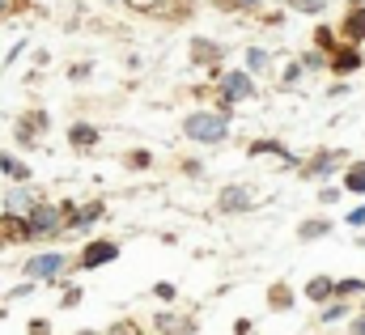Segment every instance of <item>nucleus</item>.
Masks as SVG:
<instances>
[{
  "instance_id": "26",
  "label": "nucleus",
  "mask_w": 365,
  "mask_h": 335,
  "mask_svg": "<svg viewBox=\"0 0 365 335\" xmlns=\"http://www.w3.org/2000/svg\"><path fill=\"white\" fill-rule=\"evenodd\" d=\"M149 162H153L149 153H132V162H128V166H136V170H140V166H149Z\"/></svg>"
},
{
  "instance_id": "28",
  "label": "nucleus",
  "mask_w": 365,
  "mask_h": 335,
  "mask_svg": "<svg viewBox=\"0 0 365 335\" xmlns=\"http://www.w3.org/2000/svg\"><path fill=\"white\" fill-rule=\"evenodd\" d=\"M47 331H51V327H47L43 319H34V323H30V335H47Z\"/></svg>"
},
{
  "instance_id": "3",
  "label": "nucleus",
  "mask_w": 365,
  "mask_h": 335,
  "mask_svg": "<svg viewBox=\"0 0 365 335\" xmlns=\"http://www.w3.org/2000/svg\"><path fill=\"white\" fill-rule=\"evenodd\" d=\"M60 272H64V254H56V251L34 254V259L26 263V276H30V280H60Z\"/></svg>"
},
{
  "instance_id": "17",
  "label": "nucleus",
  "mask_w": 365,
  "mask_h": 335,
  "mask_svg": "<svg viewBox=\"0 0 365 335\" xmlns=\"http://www.w3.org/2000/svg\"><path fill=\"white\" fill-rule=\"evenodd\" d=\"M264 68H268V51L251 47V51H247V77H251V73H264Z\"/></svg>"
},
{
  "instance_id": "15",
  "label": "nucleus",
  "mask_w": 365,
  "mask_h": 335,
  "mask_svg": "<svg viewBox=\"0 0 365 335\" xmlns=\"http://www.w3.org/2000/svg\"><path fill=\"white\" fill-rule=\"evenodd\" d=\"M251 153H276V158H280L284 166H293V162H297V158H293V153H289L284 145H276V140H259V145H251Z\"/></svg>"
},
{
  "instance_id": "16",
  "label": "nucleus",
  "mask_w": 365,
  "mask_h": 335,
  "mask_svg": "<svg viewBox=\"0 0 365 335\" xmlns=\"http://www.w3.org/2000/svg\"><path fill=\"white\" fill-rule=\"evenodd\" d=\"M0 170H4V174H9V178H21V182H26V178H30V170L21 166V162H17V158H13V153H4V158H0Z\"/></svg>"
},
{
  "instance_id": "14",
  "label": "nucleus",
  "mask_w": 365,
  "mask_h": 335,
  "mask_svg": "<svg viewBox=\"0 0 365 335\" xmlns=\"http://www.w3.org/2000/svg\"><path fill=\"white\" fill-rule=\"evenodd\" d=\"M306 297H310L314 306H319V302H327V297H331V280H327V276H314V280L306 284Z\"/></svg>"
},
{
  "instance_id": "25",
  "label": "nucleus",
  "mask_w": 365,
  "mask_h": 335,
  "mask_svg": "<svg viewBox=\"0 0 365 335\" xmlns=\"http://www.w3.org/2000/svg\"><path fill=\"white\" fill-rule=\"evenodd\" d=\"M314 43H319L323 51H331V47H336V38H331V30H319V34H314Z\"/></svg>"
},
{
  "instance_id": "31",
  "label": "nucleus",
  "mask_w": 365,
  "mask_h": 335,
  "mask_svg": "<svg viewBox=\"0 0 365 335\" xmlns=\"http://www.w3.org/2000/svg\"><path fill=\"white\" fill-rule=\"evenodd\" d=\"M81 335H93V331H81Z\"/></svg>"
},
{
  "instance_id": "32",
  "label": "nucleus",
  "mask_w": 365,
  "mask_h": 335,
  "mask_svg": "<svg viewBox=\"0 0 365 335\" xmlns=\"http://www.w3.org/2000/svg\"><path fill=\"white\" fill-rule=\"evenodd\" d=\"M0 9H4V0H0Z\"/></svg>"
},
{
  "instance_id": "30",
  "label": "nucleus",
  "mask_w": 365,
  "mask_h": 335,
  "mask_svg": "<svg viewBox=\"0 0 365 335\" xmlns=\"http://www.w3.org/2000/svg\"><path fill=\"white\" fill-rule=\"evenodd\" d=\"M353 335H365V314L361 319H353Z\"/></svg>"
},
{
  "instance_id": "8",
  "label": "nucleus",
  "mask_w": 365,
  "mask_h": 335,
  "mask_svg": "<svg viewBox=\"0 0 365 335\" xmlns=\"http://www.w3.org/2000/svg\"><path fill=\"white\" fill-rule=\"evenodd\" d=\"M344 38H353V43L365 38V4L349 9V17H344Z\"/></svg>"
},
{
  "instance_id": "12",
  "label": "nucleus",
  "mask_w": 365,
  "mask_h": 335,
  "mask_svg": "<svg viewBox=\"0 0 365 335\" xmlns=\"http://www.w3.org/2000/svg\"><path fill=\"white\" fill-rule=\"evenodd\" d=\"M98 217H102V204H90L86 212H73V221H68L64 230H90V225L98 221Z\"/></svg>"
},
{
  "instance_id": "27",
  "label": "nucleus",
  "mask_w": 365,
  "mask_h": 335,
  "mask_svg": "<svg viewBox=\"0 0 365 335\" xmlns=\"http://www.w3.org/2000/svg\"><path fill=\"white\" fill-rule=\"evenodd\" d=\"M349 225H365V208H353L349 212Z\"/></svg>"
},
{
  "instance_id": "6",
  "label": "nucleus",
  "mask_w": 365,
  "mask_h": 335,
  "mask_svg": "<svg viewBox=\"0 0 365 335\" xmlns=\"http://www.w3.org/2000/svg\"><path fill=\"white\" fill-rule=\"evenodd\" d=\"M221 89H225V98H234V102H242V98L255 93V85H251L247 73H225V77H221Z\"/></svg>"
},
{
  "instance_id": "24",
  "label": "nucleus",
  "mask_w": 365,
  "mask_h": 335,
  "mask_svg": "<svg viewBox=\"0 0 365 335\" xmlns=\"http://www.w3.org/2000/svg\"><path fill=\"white\" fill-rule=\"evenodd\" d=\"M349 314V306H327L323 310V323H336V319H344Z\"/></svg>"
},
{
  "instance_id": "11",
  "label": "nucleus",
  "mask_w": 365,
  "mask_h": 335,
  "mask_svg": "<svg viewBox=\"0 0 365 335\" xmlns=\"http://www.w3.org/2000/svg\"><path fill=\"white\" fill-rule=\"evenodd\" d=\"M344 187H349L353 195H361L365 191V162H353V166L344 170Z\"/></svg>"
},
{
  "instance_id": "2",
  "label": "nucleus",
  "mask_w": 365,
  "mask_h": 335,
  "mask_svg": "<svg viewBox=\"0 0 365 335\" xmlns=\"http://www.w3.org/2000/svg\"><path fill=\"white\" fill-rule=\"evenodd\" d=\"M26 238H51V234H64V221H60V208H51V204H34L26 217Z\"/></svg>"
},
{
  "instance_id": "29",
  "label": "nucleus",
  "mask_w": 365,
  "mask_h": 335,
  "mask_svg": "<svg viewBox=\"0 0 365 335\" xmlns=\"http://www.w3.org/2000/svg\"><path fill=\"white\" fill-rule=\"evenodd\" d=\"M225 4H230V9H255L259 0H225Z\"/></svg>"
},
{
  "instance_id": "23",
  "label": "nucleus",
  "mask_w": 365,
  "mask_h": 335,
  "mask_svg": "<svg viewBox=\"0 0 365 335\" xmlns=\"http://www.w3.org/2000/svg\"><path fill=\"white\" fill-rule=\"evenodd\" d=\"M297 13H323V0H289Z\"/></svg>"
},
{
  "instance_id": "9",
  "label": "nucleus",
  "mask_w": 365,
  "mask_h": 335,
  "mask_svg": "<svg viewBox=\"0 0 365 335\" xmlns=\"http://www.w3.org/2000/svg\"><path fill=\"white\" fill-rule=\"evenodd\" d=\"M331 60H336V73H357V68L365 64V60H361V51H357V47H344V51H336Z\"/></svg>"
},
{
  "instance_id": "4",
  "label": "nucleus",
  "mask_w": 365,
  "mask_h": 335,
  "mask_svg": "<svg viewBox=\"0 0 365 335\" xmlns=\"http://www.w3.org/2000/svg\"><path fill=\"white\" fill-rule=\"evenodd\" d=\"M115 259H119V247L110 238H93L81 251V267H102V263H115Z\"/></svg>"
},
{
  "instance_id": "22",
  "label": "nucleus",
  "mask_w": 365,
  "mask_h": 335,
  "mask_svg": "<svg viewBox=\"0 0 365 335\" xmlns=\"http://www.w3.org/2000/svg\"><path fill=\"white\" fill-rule=\"evenodd\" d=\"M336 162H340L336 153H323V158H314V174H331V170H336Z\"/></svg>"
},
{
  "instance_id": "13",
  "label": "nucleus",
  "mask_w": 365,
  "mask_h": 335,
  "mask_svg": "<svg viewBox=\"0 0 365 335\" xmlns=\"http://www.w3.org/2000/svg\"><path fill=\"white\" fill-rule=\"evenodd\" d=\"M191 56H195V64H212V60H221V47H212V43L195 38V43H191Z\"/></svg>"
},
{
  "instance_id": "7",
  "label": "nucleus",
  "mask_w": 365,
  "mask_h": 335,
  "mask_svg": "<svg viewBox=\"0 0 365 335\" xmlns=\"http://www.w3.org/2000/svg\"><path fill=\"white\" fill-rule=\"evenodd\" d=\"M34 204H38V195H34L30 187H17V191H13V195L4 200V208H9V217H21V212H30Z\"/></svg>"
},
{
  "instance_id": "18",
  "label": "nucleus",
  "mask_w": 365,
  "mask_h": 335,
  "mask_svg": "<svg viewBox=\"0 0 365 335\" xmlns=\"http://www.w3.org/2000/svg\"><path fill=\"white\" fill-rule=\"evenodd\" d=\"M158 327H170V331L166 335H191V323H187V319H170V314H162V319H158Z\"/></svg>"
},
{
  "instance_id": "20",
  "label": "nucleus",
  "mask_w": 365,
  "mask_h": 335,
  "mask_svg": "<svg viewBox=\"0 0 365 335\" xmlns=\"http://www.w3.org/2000/svg\"><path fill=\"white\" fill-rule=\"evenodd\" d=\"M327 230H331L327 221H306V225H302V242H310V238H323Z\"/></svg>"
},
{
  "instance_id": "5",
  "label": "nucleus",
  "mask_w": 365,
  "mask_h": 335,
  "mask_svg": "<svg viewBox=\"0 0 365 335\" xmlns=\"http://www.w3.org/2000/svg\"><path fill=\"white\" fill-rule=\"evenodd\" d=\"M251 204H255V191H251V187H225L221 200H217L221 212H247Z\"/></svg>"
},
{
  "instance_id": "10",
  "label": "nucleus",
  "mask_w": 365,
  "mask_h": 335,
  "mask_svg": "<svg viewBox=\"0 0 365 335\" xmlns=\"http://www.w3.org/2000/svg\"><path fill=\"white\" fill-rule=\"evenodd\" d=\"M68 140H73V149H93V145H98V132H93L90 123H77V128L68 132Z\"/></svg>"
},
{
  "instance_id": "21",
  "label": "nucleus",
  "mask_w": 365,
  "mask_h": 335,
  "mask_svg": "<svg viewBox=\"0 0 365 335\" xmlns=\"http://www.w3.org/2000/svg\"><path fill=\"white\" fill-rule=\"evenodd\" d=\"M289 306H293V293H289L284 284H276L272 289V310H289Z\"/></svg>"
},
{
  "instance_id": "1",
  "label": "nucleus",
  "mask_w": 365,
  "mask_h": 335,
  "mask_svg": "<svg viewBox=\"0 0 365 335\" xmlns=\"http://www.w3.org/2000/svg\"><path fill=\"white\" fill-rule=\"evenodd\" d=\"M182 136H187V140H200V145H221V140H225V115L191 110V115L182 119Z\"/></svg>"
},
{
  "instance_id": "19",
  "label": "nucleus",
  "mask_w": 365,
  "mask_h": 335,
  "mask_svg": "<svg viewBox=\"0 0 365 335\" xmlns=\"http://www.w3.org/2000/svg\"><path fill=\"white\" fill-rule=\"evenodd\" d=\"M331 293L349 297V293H365V280H331Z\"/></svg>"
}]
</instances>
